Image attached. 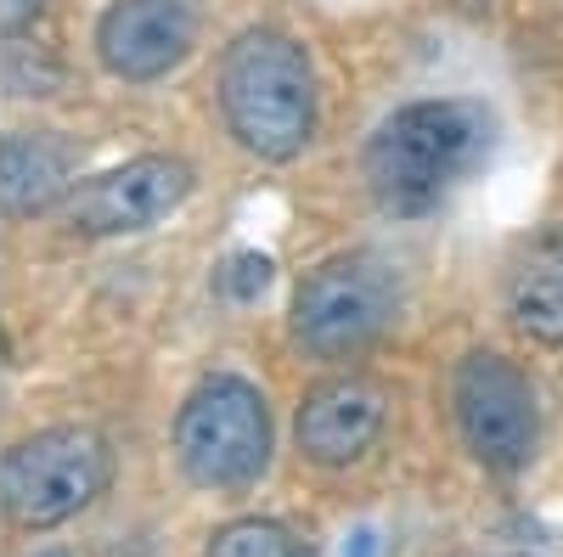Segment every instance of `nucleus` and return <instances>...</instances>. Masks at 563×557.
Listing matches in <instances>:
<instances>
[{
  "instance_id": "obj_1",
  "label": "nucleus",
  "mask_w": 563,
  "mask_h": 557,
  "mask_svg": "<svg viewBox=\"0 0 563 557\" xmlns=\"http://www.w3.org/2000/svg\"><path fill=\"white\" fill-rule=\"evenodd\" d=\"M496 147V113L467 97H429L395 108L361 153V175L389 214L440 209Z\"/></svg>"
},
{
  "instance_id": "obj_2",
  "label": "nucleus",
  "mask_w": 563,
  "mask_h": 557,
  "mask_svg": "<svg viewBox=\"0 0 563 557\" xmlns=\"http://www.w3.org/2000/svg\"><path fill=\"white\" fill-rule=\"evenodd\" d=\"M214 102L225 135L260 164H294L316 135V68L282 29H243L220 52Z\"/></svg>"
},
{
  "instance_id": "obj_3",
  "label": "nucleus",
  "mask_w": 563,
  "mask_h": 557,
  "mask_svg": "<svg viewBox=\"0 0 563 557\" xmlns=\"http://www.w3.org/2000/svg\"><path fill=\"white\" fill-rule=\"evenodd\" d=\"M175 461L198 490H249L271 468L265 394L238 371H209L175 411Z\"/></svg>"
},
{
  "instance_id": "obj_4",
  "label": "nucleus",
  "mask_w": 563,
  "mask_h": 557,
  "mask_svg": "<svg viewBox=\"0 0 563 557\" xmlns=\"http://www.w3.org/2000/svg\"><path fill=\"white\" fill-rule=\"evenodd\" d=\"M400 310V276L378 254H333L294 288L288 333L316 360H355L389 333Z\"/></svg>"
},
{
  "instance_id": "obj_5",
  "label": "nucleus",
  "mask_w": 563,
  "mask_h": 557,
  "mask_svg": "<svg viewBox=\"0 0 563 557\" xmlns=\"http://www.w3.org/2000/svg\"><path fill=\"white\" fill-rule=\"evenodd\" d=\"M108 484H113V450L97 428L79 423H57L18 439L7 456V479H0L7 519L29 535L79 519L85 506L108 495Z\"/></svg>"
},
{
  "instance_id": "obj_6",
  "label": "nucleus",
  "mask_w": 563,
  "mask_h": 557,
  "mask_svg": "<svg viewBox=\"0 0 563 557\" xmlns=\"http://www.w3.org/2000/svg\"><path fill=\"white\" fill-rule=\"evenodd\" d=\"M451 416L462 445L474 450V461H485L490 474H519L530 468L536 439H541V411H536V389L519 366L496 349H474L462 355L451 371Z\"/></svg>"
},
{
  "instance_id": "obj_7",
  "label": "nucleus",
  "mask_w": 563,
  "mask_h": 557,
  "mask_svg": "<svg viewBox=\"0 0 563 557\" xmlns=\"http://www.w3.org/2000/svg\"><path fill=\"white\" fill-rule=\"evenodd\" d=\"M192 186L198 180H192V164L186 158L141 153V158H124L119 169L85 175L63 203V220L79 237H135V231L164 225L192 198Z\"/></svg>"
},
{
  "instance_id": "obj_8",
  "label": "nucleus",
  "mask_w": 563,
  "mask_h": 557,
  "mask_svg": "<svg viewBox=\"0 0 563 557\" xmlns=\"http://www.w3.org/2000/svg\"><path fill=\"white\" fill-rule=\"evenodd\" d=\"M198 23V0H108L97 18V57L124 85H158L192 57Z\"/></svg>"
},
{
  "instance_id": "obj_9",
  "label": "nucleus",
  "mask_w": 563,
  "mask_h": 557,
  "mask_svg": "<svg viewBox=\"0 0 563 557\" xmlns=\"http://www.w3.org/2000/svg\"><path fill=\"white\" fill-rule=\"evenodd\" d=\"M384 423H389V389L361 378V371H344V378H321L316 389H305L294 439L299 456L316 468H350L378 445Z\"/></svg>"
},
{
  "instance_id": "obj_10",
  "label": "nucleus",
  "mask_w": 563,
  "mask_h": 557,
  "mask_svg": "<svg viewBox=\"0 0 563 557\" xmlns=\"http://www.w3.org/2000/svg\"><path fill=\"white\" fill-rule=\"evenodd\" d=\"M79 147L63 130H12L0 147V198L12 220H34L45 209H63L74 192Z\"/></svg>"
},
{
  "instance_id": "obj_11",
  "label": "nucleus",
  "mask_w": 563,
  "mask_h": 557,
  "mask_svg": "<svg viewBox=\"0 0 563 557\" xmlns=\"http://www.w3.org/2000/svg\"><path fill=\"white\" fill-rule=\"evenodd\" d=\"M507 315L530 344L563 349V225H541L507 265Z\"/></svg>"
},
{
  "instance_id": "obj_12",
  "label": "nucleus",
  "mask_w": 563,
  "mask_h": 557,
  "mask_svg": "<svg viewBox=\"0 0 563 557\" xmlns=\"http://www.w3.org/2000/svg\"><path fill=\"white\" fill-rule=\"evenodd\" d=\"M203 557H310V546L276 519H238V524L214 530Z\"/></svg>"
},
{
  "instance_id": "obj_13",
  "label": "nucleus",
  "mask_w": 563,
  "mask_h": 557,
  "mask_svg": "<svg viewBox=\"0 0 563 557\" xmlns=\"http://www.w3.org/2000/svg\"><path fill=\"white\" fill-rule=\"evenodd\" d=\"M214 288H220V299H231V304H254V299L271 288V259L254 254V248L231 254V259L214 270Z\"/></svg>"
},
{
  "instance_id": "obj_14",
  "label": "nucleus",
  "mask_w": 563,
  "mask_h": 557,
  "mask_svg": "<svg viewBox=\"0 0 563 557\" xmlns=\"http://www.w3.org/2000/svg\"><path fill=\"white\" fill-rule=\"evenodd\" d=\"M45 7H52V0H0V23H7V34H23L45 18Z\"/></svg>"
},
{
  "instance_id": "obj_15",
  "label": "nucleus",
  "mask_w": 563,
  "mask_h": 557,
  "mask_svg": "<svg viewBox=\"0 0 563 557\" xmlns=\"http://www.w3.org/2000/svg\"><path fill=\"white\" fill-rule=\"evenodd\" d=\"M344 557H372V530H361V535H355V546H350Z\"/></svg>"
},
{
  "instance_id": "obj_16",
  "label": "nucleus",
  "mask_w": 563,
  "mask_h": 557,
  "mask_svg": "<svg viewBox=\"0 0 563 557\" xmlns=\"http://www.w3.org/2000/svg\"><path fill=\"white\" fill-rule=\"evenodd\" d=\"M29 557H68L63 546H45V552H29Z\"/></svg>"
}]
</instances>
